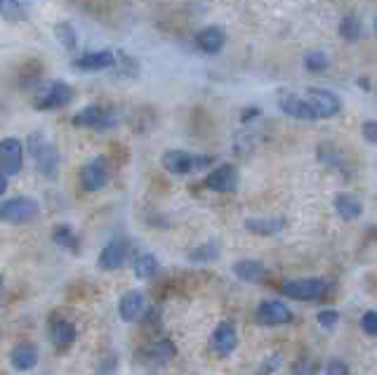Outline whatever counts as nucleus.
<instances>
[{
	"label": "nucleus",
	"mask_w": 377,
	"mask_h": 375,
	"mask_svg": "<svg viewBox=\"0 0 377 375\" xmlns=\"http://www.w3.org/2000/svg\"><path fill=\"white\" fill-rule=\"evenodd\" d=\"M278 104H281L283 114H288L297 121L333 118L342 109L340 97L328 93V90H307V93L302 95H285L281 97Z\"/></svg>",
	"instance_id": "f257e3e1"
},
{
	"label": "nucleus",
	"mask_w": 377,
	"mask_h": 375,
	"mask_svg": "<svg viewBox=\"0 0 377 375\" xmlns=\"http://www.w3.org/2000/svg\"><path fill=\"white\" fill-rule=\"evenodd\" d=\"M144 307H146L144 295H142L139 290H128V293L123 295L121 302H118V314H121L123 321L132 323V321H137L142 314H144Z\"/></svg>",
	"instance_id": "dca6fc26"
},
{
	"label": "nucleus",
	"mask_w": 377,
	"mask_h": 375,
	"mask_svg": "<svg viewBox=\"0 0 377 375\" xmlns=\"http://www.w3.org/2000/svg\"><path fill=\"white\" fill-rule=\"evenodd\" d=\"M22 161H24L22 142L17 137H5L0 142V172H3L5 177L19 175V170H22Z\"/></svg>",
	"instance_id": "1a4fd4ad"
},
{
	"label": "nucleus",
	"mask_w": 377,
	"mask_h": 375,
	"mask_svg": "<svg viewBox=\"0 0 377 375\" xmlns=\"http://www.w3.org/2000/svg\"><path fill=\"white\" fill-rule=\"evenodd\" d=\"M38 212H41V205L31 196H15L0 203V222L26 224V222H34Z\"/></svg>",
	"instance_id": "7ed1b4c3"
},
{
	"label": "nucleus",
	"mask_w": 377,
	"mask_h": 375,
	"mask_svg": "<svg viewBox=\"0 0 377 375\" xmlns=\"http://www.w3.org/2000/svg\"><path fill=\"white\" fill-rule=\"evenodd\" d=\"M132 269H135V276H137V279H153V276L158 274L160 264H158V260H156V255L144 253L135 260Z\"/></svg>",
	"instance_id": "5701e85b"
},
{
	"label": "nucleus",
	"mask_w": 377,
	"mask_h": 375,
	"mask_svg": "<svg viewBox=\"0 0 377 375\" xmlns=\"http://www.w3.org/2000/svg\"><path fill=\"white\" fill-rule=\"evenodd\" d=\"M363 135H366L368 144H377V123L368 121L366 125H363Z\"/></svg>",
	"instance_id": "72a5a7b5"
},
{
	"label": "nucleus",
	"mask_w": 377,
	"mask_h": 375,
	"mask_svg": "<svg viewBox=\"0 0 377 375\" xmlns=\"http://www.w3.org/2000/svg\"><path fill=\"white\" fill-rule=\"evenodd\" d=\"M57 38H62L64 45L67 48H74L76 45V36H74V31H71V24H57Z\"/></svg>",
	"instance_id": "7c9ffc66"
},
{
	"label": "nucleus",
	"mask_w": 377,
	"mask_h": 375,
	"mask_svg": "<svg viewBox=\"0 0 377 375\" xmlns=\"http://www.w3.org/2000/svg\"><path fill=\"white\" fill-rule=\"evenodd\" d=\"M304 67H307L311 74H323L328 69V57L321 53V50H311V53L304 57Z\"/></svg>",
	"instance_id": "a878e982"
},
{
	"label": "nucleus",
	"mask_w": 377,
	"mask_h": 375,
	"mask_svg": "<svg viewBox=\"0 0 377 375\" xmlns=\"http://www.w3.org/2000/svg\"><path fill=\"white\" fill-rule=\"evenodd\" d=\"M361 328H363V333L366 335H370V338H375L377 335V312H366L361 316Z\"/></svg>",
	"instance_id": "c85d7f7f"
},
{
	"label": "nucleus",
	"mask_w": 377,
	"mask_h": 375,
	"mask_svg": "<svg viewBox=\"0 0 377 375\" xmlns=\"http://www.w3.org/2000/svg\"><path fill=\"white\" fill-rule=\"evenodd\" d=\"M81 182L85 191H100L109 182V165L104 158H95L83 165L81 170Z\"/></svg>",
	"instance_id": "f8f14e48"
},
{
	"label": "nucleus",
	"mask_w": 377,
	"mask_h": 375,
	"mask_svg": "<svg viewBox=\"0 0 377 375\" xmlns=\"http://www.w3.org/2000/svg\"><path fill=\"white\" fill-rule=\"evenodd\" d=\"M219 257V248L217 243H203L198 245V248L188 250V260L191 262H212Z\"/></svg>",
	"instance_id": "393cba45"
},
{
	"label": "nucleus",
	"mask_w": 377,
	"mask_h": 375,
	"mask_svg": "<svg viewBox=\"0 0 377 375\" xmlns=\"http://www.w3.org/2000/svg\"><path fill=\"white\" fill-rule=\"evenodd\" d=\"M238 347V331L233 321H219V326L214 328V333L210 335V349L217 357H229V354L236 352Z\"/></svg>",
	"instance_id": "6e6552de"
},
{
	"label": "nucleus",
	"mask_w": 377,
	"mask_h": 375,
	"mask_svg": "<svg viewBox=\"0 0 377 375\" xmlns=\"http://www.w3.org/2000/svg\"><path fill=\"white\" fill-rule=\"evenodd\" d=\"M326 375H352V373H349V366L342 359H330L326 366Z\"/></svg>",
	"instance_id": "2f4dec72"
},
{
	"label": "nucleus",
	"mask_w": 377,
	"mask_h": 375,
	"mask_svg": "<svg viewBox=\"0 0 377 375\" xmlns=\"http://www.w3.org/2000/svg\"><path fill=\"white\" fill-rule=\"evenodd\" d=\"M255 316H257V321L262 323V326H281V323H290L292 321L290 307L283 305V302H278V300L259 302Z\"/></svg>",
	"instance_id": "9b49d317"
},
{
	"label": "nucleus",
	"mask_w": 377,
	"mask_h": 375,
	"mask_svg": "<svg viewBox=\"0 0 377 375\" xmlns=\"http://www.w3.org/2000/svg\"><path fill=\"white\" fill-rule=\"evenodd\" d=\"M144 357L149 361H167L174 357V345L170 340H153L151 345L144 347Z\"/></svg>",
	"instance_id": "4be33fe9"
},
{
	"label": "nucleus",
	"mask_w": 377,
	"mask_h": 375,
	"mask_svg": "<svg viewBox=\"0 0 377 375\" xmlns=\"http://www.w3.org/2000/svg\"><path fill=\"white\" fill-rule=\"evenodd\" d=\"M74 123L78 128H92V130H109L118 123V116H116L114 109L102 107V104H90L83 111H78L74 116Z\"/></svg>",
	"instance_id": "20e7f679"
},
{
	"label": "nucleus",
	"mask_w": 377,
	"mask_h": 375,
	"mask_svg": "<svg viewBox=\"0 0 377 375\" xmlns=\"http://www.w3.org/2000/svg\"><path fill=\"white\" fill-rule=\"evenodd\" d=\"M52 238H55L57 245H62V248L71 250V253H78V250H81L78 236L74 234V229L67 227V224H60V227H55V231H52Z\"/></svg>",
	"instance_id": "b1692460"
},
{
	"label": "nucleus",
	"mask_w": 377,
	"mask_h": 375,
	"mask_svg": "<svg viewBox=\"0 0 377 375\" xmlns=\"http://www.w3.org/2000/svg\"><path fill=\"white\" fill-rule=\"evenodd\" d=\"M245 229L255 236H274L285 229V217H248Z\"/></svg>",
	"instance_id": "f3484780"
},
{
	"label": "nucleus",
	"mask_w": 377,
	"mask_h": 375,
	"mask_svg": "<svg viewBox=\"0 0 377 375\" xmlns=\"http://www.w3.org/2000/svg\"><path fill=\"white\" fill-rule=\"evenodd\" d=\"M116 55L111 50H97V53H85L81 55L78 60H74V67L81 71H104L116 67Z\"/></svg>",
	"instance_id": "2eb2a0df"
},
{
	"label": "nucleus",
	"mask_w": 377,
	"mask_h": 375,
	"mask_svg": "<svg viewBox=\"0 0 377 375\" xmlns=\"http://www.w3.org/2000/svg\"><path fill=\"white\" fill-rule=\"evenodd\" d=\"M50 335L57 345H71V342L76 340V326L67 319H57V321H52Z\"/></svg>",
	"instance_id": "412c9836"
},
{
	"label": "nucleus",
	"mask_w": 377,
	"mask_h": 375,
	"mask_svg": "<svg viewBox=\"0 0 377 375\" xmlns=\"http://www.w3.org/2000/svg\"><path fill=\"white\" fill-rule=\"evenodd\" d=\"M74 102V90L67 83H50V86H45L38 97L34 100L36 109H41V111H52V109H62Z\"/></svg>",
	"instance_id": "0eeeda50"
},
{
	"label": "nucleus",
	"mask_w": 377,
	"mask_h": 375,
	"mask_svg": "<svg viewBox=\"0 0 377 375\" xmlns=\"http://www.w3.org/2000/svg\"><path fill=\"white\" fill-rule=\"evenodd\" d=\"M335 210H337V215H340L342 219L352 222V219L361 217L363 205H361L359 198L352 196V193H340V196L335 198Z\"/></svg>",
	"instance_id": "aec40b11"
},
{
	"label": "nucleus",
	"mask_w": 377,
	"mask_h": 375,
	"mask_svg": "<svg viewBox=\"0 0 377 375\" xmlns=\"http://www.w3.org/2000/svg\"><path fill=\"white\" fill-rule=\"evenodd\" d=\"M337 321H340V314H337L335 309H326V312L318 314V323H321L323 328H335Z\"/></svg>",
	"instance_id": "473e14b6"
},
{
	"label": "nucleus",
	"mask_w": 377,
	"mask_h": 375,
	"mask_svg": "<svg viewBox=\"0 0 377 375\" xmlns=\"http://www.w3.org/2000/svg\"><path fill=\"white\" fill-rule=\"evenodd\" d=\"M205 186H207L210 191H217V193L236 191V186H238V172H236V168H231V165H219L217 170H212L210 175H207Z\"/></svg>",
	"instance_id": "ddd939ff"
},
{
	"label": "nucleus",
	"mask_w": 377,
	"mask_h": 375,
	"mask_svg": "<svg viewBox=\"0 0 377 375\" xmlns=\"http://www.w3.org/2000/svg\"><path fill=\"white\" fill-rule=\"evenodd\" d=\"M5 189H8V177H5V175L0 172V196L5 193Z\"/></svg>",
	"instance_id": "f704fd0d"
},
{
	"label": "nucleus",
	"mask_w": 377,
	"mask_h": 375,
	"mask_svg": "<svg viewBox=\"0 0 377 375\" xmlns=\"http://www.w3.org/2000/svg\"><path fill=\"white\" fill-rule=\"evenodd\" d=\"M283 295L292 300H321L328 290L326 279H288L283 281Z\"/></svg>",
	"instance_id": "39448f33"
},
{
	"label": "nucleus",
	"mask_w": 377,
	"mask_h": 375,
	"mask_svg": "<svg viewBox=\"0 0 377 375\" xmlns=\"http://www.w3.org/2000/svg\"><path fill=\"white\" fill-rule=\"evenodd\" d=\"M340 34L342 38H347V41H359L361 38V24H359V19H356L354 15H349V17H344L342 19V24H340Z\"/></svg>",
	"instance_id": "bb28decb"
},
{
	"label": "nucleus",
	"mask_w": 377,
	"mask_h": 375,
	"mask_svg": "<svg viewBox=\"0 0 377 375\" xmlns=\"http://www.w3.org/2000/svg\"><path fill=\"white\" fill-rule=\"evenodd\" d=\"M38 359H41L38 347L31 345V342H19V345L12 347V352H10V364L19 373L34 371V368L38 366Z\"/></svg>",
	"instance_id": "4468645a"
},
{
	"label": "nucleus",
	"mask_w": 377,
	"mask_h": 375,
	"mask_svg": "<svg viewBox=\"0 0 377 375\" xmlns=\"http://www.w3.org/2000/svg\"><path fill=\"white\" fill-rule=\"evenodd\" d=\"M0 297H3V276H0Z\"/></svg>",
	"instance_id": "c9c22d12"
},
{
	"label": "nucleus",
	"mask_w": 377,
	"mask_h": 375,
	"mask_svg": "<svg viewBox=\"0 0 377 375\" xmlns=\"http://www.w3.org/2000/svg\"><path fill=\"white\" fill-rule=\"evenodd\" d=\"M233 274H236L240 281L255 283V281L264 279L266 269H264V264L259 260H240V262L233 264Z\"/></svg>",
	"instance_id": "6ab92c4d"
},
{
	"label": "nucleus",
	"mask_w": 377,
	"mask_h": 375,
	"mask_svg": "<svg viewBox=\"0 0 377 375\" xmlns=\"http://www.w3.org/2000/svg\"><path fill=\"white\" fill-rule=\"evenodd\" d=\"M224 43H226V34L219 27H207L196 36V45L207 55H217L224 48Z\"/></svg>",
	"instance_id": "a211bd4d"
},
{
	"label": "nucleus",
	"mask_w": 377,
	"mask_h": 375,
	"mask_svg": "<svg viewBox=\"0 0 377 375\" xmlns=\"http://www.w3.org/2000/svg\"><path fill=\"white\" fill-rule=\"evenodd\" d=\"M210 163L207 156H196V154H188V151H179V149H172V151L163 154V168L172 175H188V172H196L200 168H205Z\"/></svg>",
	"instance_id": "423d86ee"
},
{
	"label": "nucleus",
	"mask_w": 377,
	"mask_h": 375,
	"mask_svg": "<svg viewBox=\"0 0 377 375\" xmlns=\"http://www.w3.org/2000/svg\"><path fill=\"white\" fill-rule=\"evenodd\" d=\"M26 144H29V151L36 161L38 170L52 177V175L57 172V168H60V154H57L55 144H52L43 132H31Z\"/></svg>",
	"instance_id": "f03ea898"
},
{
	"label": "nucleus",
	"mask_w": 377,
	"mask_h": 375,
	"mask_svg": "<svg viewBox=\"0 0 377 375\" xmlns=\"http://www.w3.org/2000/svg\"><path fill=\"white\" fill-rule=\"evenodd\" d=\"M290 375H316V364L311 359H300L292 366Z\"/></svg>",
	"instance_id": "c756f323"
},
{
	"label": "nucleus",
	"mask_w": 377,
	"mask_h": 375,
	"mask_svg": "<svg viewBox=\"0 0 377 375\" xmlns=\"http://www.w3.org/2000/svg\"><path fill=\"white\" fill-rule=\"evenodd\" d=\"M128 255H130V243L128 238H114V241H109L107 245L102 248L100 253V267L104 271H116L121 269L123 264L128 262Z\"/></svg>",
	"instance_id": "9d476101"
},
{
	"label": "nucleus",
	"mask_w": 377,
	"mask_h": 375,
	"mask_svg": "<svg viewBox=\"0 0 377 375\" xmlns=\"http://www.w3.org/2000/svg\"><path fill=\"white\" fill-rule=\"evenodd\" d=\"M0 15L17 22V19H24V8L19 0H0Z\"/></svg>",
	"instance_id": "cd10ccee"
}]
</instances>
